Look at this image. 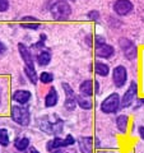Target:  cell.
I'll return each mask as SVG.
<instances>
[{"instance_id":"cell-1","label":"cell","mask_w":144,"mask_h":153,"mask_svg":"<svg viewBox=\"0 0 144 153\" xmlns=\"http://www.w3.org/2000/svg\"><path fill=\"white\" fill-rule=\"evenodd\" d=\"M12 119L14 123H17L18 125L27 126L31 123V111L28 107L23 106H13L12 107Z\"/></svg>"},{"instance_id":"cell-2","label":"cell","mask_w":144,"mask_h":153,"mask_svg":"<svg viewBox=\"0 0 144 153\" xmlns=\"http://www.w3.org/2000/svg\"><path fill=\"white\" fill-rule=\"evenodd\" d=\"M50 10L56 21H66L71 14V7L66 1H57L51 7Z\"/></svg>"},{"instance_id":"cell-3","label":"cell","mask_w":144,"mask_h":153,"mask_svg":"<svg viewBox=\"0 0 144 153\" xmlns=\"http://www.w3.org/2000/svg\"><path fill=\"white\" fill-rule=\"evenodd\" d=\"M120 96L117 93H111L101 103V111L105 114H115L120 108Z\"/></svg>"},{"instance_id":"cell-4","label":"cell","mask_w":144,"mask_h":153,"mask_svg":"<svg viewBox=\"0 0 144 153\" xmlns=\"http://www.w3.org/2000/svg\"><path fill=\"white\" fill-rule=\"evenodd\" d=\"M119 46L121 49L122 54L125 55V57L128 60H135L138 57V49H137V45L134 44L131 40L125 37H121L119 40Z\"/></svg>"},{"instance_id":"cell-5","label":"cell","mask_w":144,"mask_h":153,"mask_svg":"<svg viewBox=\"0 0 144 153\" xmlns=\"http://www.w3.org/2000/svg\"><path fill=\"white\" fill-rule=\"evenodd\" d=\"M137 96H138V83L135 80H131L130 84H129V88L124 93L122 98L120 100V107L126 108L129 106H131L133 102L137 100Z\"/></svg>"},{"instance_id":"cell-6","label":"cell","mask_w":144,"mask_h":153,"mask_svg":"<svg viewBox=\"0 0 144 153\" xmlns=\"http://www.w3.org/2000/svg\"><path fill=\"white\" fill-rule=\"evenodd\" d=\"M128 80V71L124 65H117L112 70V82L116 88H122Z\"/></svg>"},{"instance_id":"cell-7","label":"cell","mask_w":144,"mask_h":153,"mask_svg":"<svg viewBox=\"0 0 144 153\" xmlns=\"http://www.w3.org/2000/svg\"><path fill=\"white\" fill-rule=\"evenodd\" d=\"M61 87H63L64 92H65V108L68 111H73L75 110V106H76V94L74 93L73 88L70 87L68 83H61Z\"/></svg>"},{"instance_id":"cell-8","label":"cell","mask_w":144,"mask_h":153,"mask_svg":"<svg viewBox=\"0 0 144 153\" xmlns=\"http://www.w3.org/2000/svg\"><path fill=\"white\" fill-rule=\"evenodd\" d=\"M133 3L130 0H116L114 3V12L120 17H125L133 12Z\"/></svg>"},{"instance_id":"cell-9","label":"cell","mask_w":144,"mask_h":153,"mask_svg":"<svg viewBox=\"0 0 144 153\" xmlns=\"http://www.w3.org/2000/svg\"><path fill=\"white\" fill-rule=\"evenodd\" d=\"M18 51H19V55H21L23 63L26 65V68L35 69V61H33L31 50L24 44H18Z\"/></svg>"},{"instance_id":"cell-10","label":"cell","mask_w":144,"mask_h":153,"mask_svg":"<svg viewBox=\"0 0 144 153\" xmlns=\"http://www.w3.org/2000/svg\"><path fill=\"white\" fill-rule=\"evenodd\" d=\"M94 54L97 57H99V59H110V57H112L114 54H115V49L108 45V44H103V45H99L96 47V51Z\"/></svg>"},{"instance_id":"cell-11","label":"cell","mask_w":144,"mask_h":153,"mask_svg":"<svg viewBox=\"0 0 144 153\" xmlns=\"http://www.w3.org/2000/svg\"><path fill=\"white\" fill-rule=\"evenodd\" d=\"M32 98V93L27 89H18L13 93V101H16L19 105H26Z\"/></svg>"},{"instance_id":"cell-12","label":"cell","mask_w":144,"mask_h":153,"mask_svg":"<svg viewBox=\"0 0 144 153\" xmlns=\"http://www.w3.org/2000/svg\"><path fill=\"white\" fill-rule=\"evenodd\" d=\"M79 151L82 153H93V139L92 137H80L78 139Z\"/></svg>"},{"instance_id":"cell-13","label":"cell","mask_w":144,"mask_h":153,"mask_svg":"<svg viewBox=\"0 0 144 153\" xmlns=\"http://www.w3.org/2000/svg\"><path fill=\"white\" fill-rule=\"evenodd\" d=\"M59 102V94H57V91L55 87H51L50 91L47 92L46 97H45V106L46 107H54Z\"/></svg>"},{"instance_id":"cell-14","label":"cell","mask_w":144,"mask_h":153,"mask_svg":"<svg viewBox=\"0 0 144 153\" xmlns=\"http://www.w3.org/2000/svg\"><path fill=\"white\" fill-rule=\"evenodd\" d=\"M79 91H80V94L85 96V97H91L92 94H94V84H93V80L87 79V80H83L79 85Z\"/></svg>"},{"instance_id":"cell-15","label":"cell","mask_w":144,"mask_h":153,"mask_svg":"<svg viewBox=\"0 0 144 153\" xmlns=\"http://www.w3.org/2000/svg\"><path fill=\"white\" fill-rule=\"evenodd\" d=\"M21 27L27 28V30H37L38 27H41V25H40V22H38L35 17L26 16V17L22 18V21H21Z\"/></svg>"},{"instance_id":"cell-16","label":"cell","mask_w":144,"mask_h":153,"mask_svg":"<svg viewBox=\"0 0 144 153\" xmlns=\"http://www.w3.org/2000/svg\"><path fill=\"white\" fill-rule=\"evenodd\" d=\"M36 60H37V64L40 66H47L51 61V52L47 51V50H42L41 52L37 54Z\"/></svg>"},{"instance_id":"cell-17","label":"cell","mask_w":144,"mask_h":153,"mask_svg":"<svg viewBox=\"0 0 144 153\" xmlns=\"http://www.w3.org/2000/svg\"><path fill=\"white\" fill-rule=\"evenodd\" d=\"M94 71H96V74L99 76H107L110 73V66L107 64L102 63V61L97 60L94 63Z\"/></svg>"},{"instance_id":"cell-18","label":"cell","mask_w":144,"mask_h":153,"mask_svg":"<svg viewBox=\"0 0 144 153\" xmlns=\"http://www.w3.org/2000/svg\"><path fill=\"white\" fill-rule=\"evenodd\" d=\"M60 148H64V139L63 138H54V139L47 142V144H46V149L49 152L60 149Z\"/></svg>"},{"instance_id":"cell-19","label":"cell","mask_w":144,"mask_h":153,"mask_svg":"<svg viewBox=\"0 0 144 153\" xmlns=\"http://www.w3.org/2000/svg\"><path fill=\"white\" fill-rule=\"evenodd\" d=\"M14 147H16V149L19 152H24L26 149H28V147H30V139H28L27 137L17 138V139L14 140Z\"/></svg>"},{"instance_id":"cell-20","label":"cell","mask_w":144,"mask_h":153,"mask_svg":"<svg viewBox=\"0 0 144 153\" xmlns=\"http://www.w3.org/2000/svg\"><path fill=\"white\" fill-rule=\"evenodd\" d=\"M128 125H129V117L126 115H119L116 117V126L119 129V131H121L122 134L126 133Z\"/></svg>"},{"instance_id":"cell-21","label":"cell","mask_w":144,"mask_h":153,"mask_svg":"<svg viewBox=\"0 0 144 153\" xmlns=\"http://www.w3.org/2000/svg\"><path fill=\"white\" fill-rule=\"evenodd\" d=\"M76 105H78L80 108H83V110H91V108H92V106H93L92 101H91L88 97L83 96V94L76 96Z\"/></svg>"},{"instance_id":"cell-22","label":"cell","mask_w":144,"mask_h":153,"mask_svg":"<svg viewBox=\"0 0 144 153\" xmlns=\"http://www.w3.org/2000/svg\"><path fill=\"white\" fill-rule=\"evenodd\" d=\"M10 139H9V133L7 129L0 128V146L1 147H8Z\"/></svg>"},{"instance_id":"cell-23","label":"cell","mask_w":144,"mask_h":153,"mask_svg":"<svg viewBox=\"0 0 144 153\" xmlns=\"http://www.w3.org/2000/svg\"><path fill=\"white\" fill-rule=\"evenodd\" d=\"M24 73L27 75L28 80H30L32 84H37V82H38V75L36 73V69H30V68H26V66H24Z\"/></svg>"},{"instance_id":"cell-24","label":"cell","mask_w":144,"mask_h":153,"mask_svg":"<svg viewBox=\"0 0 144 153\" xmlns=\"http://www.w3.org/2000/svg\"><path fill=\"white\" fill-rule=\"evenodd\" d=\"M38 80L44 84H50L52 80H54V75L49 73V71H42V73L38 75Z\"/></svg>"},{"instance_id":"cell-25","label":"cell","mask_w":144,"mask_h":153,"mask_svg":"<svg viewBox=\"0 0 144 153\" xmlns=\"http://www.w3.org/2000/svg\"><path fill=\"white\" fill-rule=\"evenodd\" d=\"M87 17H88V19H91V21H98L99 19V12H97V10H91V12H88L87 13Z\"/></svg>"},{"instance_id":"cell-26","label":"cell","mask_w":144,"mask_h":153,"mask_svg":"<svg viewBox=\"0 0 144 153\" xmlns=\"http://www.w3.org/2000/svg\"><path fill=\"white\" fill-rule=\"evenodd\" d=\"M74 143H75L74 137H73V135H70V134H69V135L64 139V148H68V147H70V146H73Z\"/></svg>"},{"instance_id":"cell-27","label":"cell","mask_w":144,"mask_h":153,"mask_svg":"<svg viewBox=\"0 0 144 153\" xmlns=\"http://www.w3.org/2000/svg\"><path fill=\"white\" fill-rule=\"evenodd\" d=\"M9 9V1L8 0H0V13L7 12Z\"/></svg>"},{"instance_id":"cell-28","label":"cell","mask_w":144,"mask_h":153,"mask_svg":"<svg viewBox=\"0 0 144 153\" xmlns=\"http://www.w3.org/2000/svg\"><path fill=\"white\" fill-rule=\"evenodd\" d=\"M103 44H106V41H105V38L102 36H96L94 37V46L97 47L99 45H103Z\"/></svg>"},{"instance_id":"cell-29","label":"cell","mask_w":144,"mask_h":153,"mask_svg":"<svg viewBox=\"0 0 144 153\" xmlns=\"http://www.w3.org/2000/svg\"><path fill=\"white\" fill-rule=\"evenodd\" d=\"M45 41H46V36H45V35H42V36H41V38L38 40L37 44L33 45V47H35V49H40V46H41V47H44Z\"/></svg>"},{"instance_id":"cell-30","label":"cell","mask_w":144,"mask_h":153,"mask_svg":"<svg viewBox=\"0 0 144 153\" xmlns=\"http://www.w3.org/2000/svg\"><path fill=\"white\" fill-rule=\"evenodd\" d=\"M93 84H94V94H98L99 93V84L97 80H93Z\"/></svg>"},{"instance_id":"cell-31","label":"cell","mask_w":144,"mask_h":153,"mask_svg":"<svg viewBox=\"0 0 144 153\" xmlns=\"http://www.w3.org/2000/svg\"><path fill=\"white\" fill-rule=\"evenodd\" d=\"M52 153H74V152H69L68 149H61V148H60V149H56Z\"/></svg>"},{"instance_id":"cell-32","label":"cell","mask_w":144,"mask_h":153,"mask_svg":"<svg viewBox=\"0 0 144 153\" xmlns=\"http://www.w3.org/2000/svg\"><path fill=\"white\" fill-rule=\"evenodd\" d=\"M5 50H7V47H5V45L3 44L1 41H0V54H4L5 52Z\"/></svg>"},{"instance_id":"cell-33","label":"cell","mask_w":144,"mask_h":153,"mask_svg":"<svg viewBox=\"0 0 144 153\" xmlns=\"http://www.w3.org/2000/svg\"><path fill=\"white\" fill-rule=\"evenodd\" d=\"M139 135L142 137V139L144 140V126H140L139 128Z\"/></svg>"},{"instance_id":"cell-34","label":"cell","mask_w":144,"mask_h":153,"mask_svg":"<svg viewBox=\"0 0 144 153\" xmlns=\"http://www.w3.org/2000/svg\"><path fill=\"white\" fill-rule=\"evenodd\" d=\"M30 153H40V152H38V151L36 149L35 147H31V149H30Z\"/></svg>"},{"instance_id":"cell-35","label":"cell","mask_w":144,"mask_h":153,"mask_svg":"<svg viewBox=\"0 0 144 153\" xmlns=\"http://www.w3.org/2000/svg\"><path fill=\"white\" fill-rule=\"evenodd\" d=\"M139 103H140V105H143V103H144V100H140V101H139Z\"/></svg>"}]
</instances>
